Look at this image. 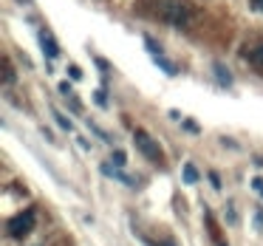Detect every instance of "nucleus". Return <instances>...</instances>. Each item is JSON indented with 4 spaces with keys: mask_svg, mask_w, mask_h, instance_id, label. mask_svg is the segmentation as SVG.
<instances>
[{
    "mask_svg": "<svg viewBox=\"0 0 263 246\" xmlns=\"http://www.w3.org/2000/svg\"><path fill=\"white\" fill-rule=\"evenodd\" d=\"M159 17L164 20V23L170 26H190V20H193V9H190V3H184V0H164L159 6Z\"/></svg>",
    "mask_w": 263,
    "mask_h": 246,
    "instance_id": "f257e3e1",
    "label": "nucleus"
},
{
    "mask_svg": "<svg viewBox=\"0 0 263 246\" xmlns=\"http://www.w3.org/2000/svg\"><path fill=\"white\" fill-rule=\"evenodd\" d=\"M34 221H37V212L34 210H23V212H17V215L9 221V226H6V232L12 235V238H17V240H23L26 235L34 229Z\"/></svg>",
    "mask_w": 263,
    "mask_h": 246,
    "instance_id": "f03ea898",
    "label": "nucleus"
},
{
    "mask_svg": "<svg viewBox=\"0 0 263 246\" xmlns=\"http://www.w3.org/2000/svg\"><path fill=\"white\" fill-rule=\"evenodd\" d=\"M133 142H136V147L142 150L150 161H156V164H161V161H164V153H161L159 142H153L147 130H136V133H133Z\"/></svg>",
    "mask_w": 263,
    "mask_h": 246,
    "instance_id": "7ed1b4c3",
    "label": "nucleus"
},
{
    "mask_svg": "<svg viewBox=\"0 0 263 246\" xmlns=\"http://www.w3.org/2000/svg\"><path fill=\"white\" fill-rule=\"evenodd\" d=\"M40 46H43V54H46V57H51V60L60 54L57 43H54V37L48 34V31H40Z\"/></svg>",
    "mask_w": 263,
    "mask_h": 246,
    "instance_id": "20e7f679",
    "label": "nucleus"
},
{
    "mask_svg": "<svg viewBox=\"0 0 263 246\" xmlns=\"http://www.w3.org/2000/svg\"><path fill=\"white\" fill-rule=\"evenodd\" d=\"M184 181H187V184H195V181H198V170H195L193 164H184Z\"/></svg>",
    "mask_w": 263,
    "mask_h": 246,
    "instance_id": "39448f33",
    "label": "nucleus"
},
{
    "mask_svg": "<svg viewBox=\"0 0 263 246\" xmlns=\"http://www.w3.org/2000/svg\"><path fill=\"white\" fill-rule=\"evenodd\" d=\"M3 82H6V85L14 82V71H12V63H9V60H3Z\"/></svg>",
    "mask_w": 263,
    "mask_h": 246,
    "instance_id": "423d86ee",
    "label": "nucleus"
},
{
    "mask_svg": "<svg viewBox=\"0 0 263 246\" xmlns=\"http://www.w3.org/2000/svg\"><path fill=\"white\" fill-rule=\"evenodd\" d=\"M249 60H252L255 65H263V46H260V48H255V51L249 54Z\"/></svg>",
    "mask_w": 263,
    "mask_h": 246,
    "instance_id": "0eeeda50",
    "label": "nucleus"
},
{
    "mask_svg": "<svg viewBox=\"0 0 263 246\" xmlns=\"http://www.w3.org/2000/svg\"><path fill=\"white\" fill-rule=\"evenodd\" d=\"M54 116H57V122H60V127H65V130H71V122L65 119L63 113H57V110H54Z\"/></svg>",
    "mask_w": 263,
    "mask_h": 246,
    "instance_id": "6e6552de",
    "label": "nucleus"
},
{
    "mask_svg": "<svg viewBox=\"0 0 263 246\" xmlns=\"http://www.w3.org/2000/svg\"><path fill=\"white\" fill-rule=\"evenodd\" d=\"M114 164H125V153H122V150H116V153H114Z\"/></svg>",
    "mask_w": 263,
    "mask_h": 246,
    "instance_id": "1a4fd4ad",
    "label": "nucleus"
},
{
    "mask_svg": "<svg viewBox=\"0 0 263 246\" xmlns=\"http://www.w3.org/2000/svg\"><path fill=\"white\" fill-rule=\"evenodd\" d=\"M68 71H71V77H74V80H80V77H82V74H80V68H77V65H71Z\"/></svg>",
    "mask_w": 263,
    "mask_h": 246,
    "instance_id": "9d476101",
    "label": "nucleus"
},
{
    "mask_svg": "<svg viewBox=\"0 0 263 246\" xmlns=\"http://www.w3.org/2000/svg\"><path fill=\"white\" fill-rule=\"evenodd\" d=\"M252 6H255V9H257V12H260V14H263V0H252Z\"/></svg>",
    "mask_w": 263,
    "mask_h": 246,
    "instance_id": "9b49d317",
    "label": "nucleus"
},
{
    "mask_svg": "<svg viewBox=\"0 0 263 246\" xmlns=\"http://www.w3.org/2000/svg\"><path fill=\"white\" fill-rule=\"evenodd\" d=\"M164 246H176V243H173V240H167V243H164Z\"/></svg>",
    "mask_w": 263,
    "mask_h": 246,
    "instance_id": "f8f14e48",
    "label": "nucleus"
}]
</instances>
